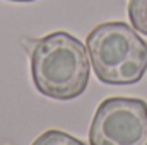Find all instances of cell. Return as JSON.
<instances>
[{
	"instance_id": "6da1fadb",
	"label": "cell",
	"mask_w": 147,
	"mask_h": 145,
	"mask_svg": "<svg viewBox=\"0 0 147 145\" xmlns=\"http://www.w3.org/2000/svg\"><path fill=\"white\" fill-rule=\"evenodd\" d=\"M29 51L33 82L43 96L70 101L86 91L91 62L87 48L75 36L57 31L34 39Z\"/></svg>"
},
{
	"instance_id": "7a4b0ae2",
	"label": "cell",
	"mask_w": 147,
	"mask_h": 145,
	"mask_svg": "<svg viewBox=\"0 0 147 145\" xmlns=\"http://www.w3.org/2000/svg\"><path fill=\"white\" fill-rule=\"evenodd\" d=\"M96 77L110 85H130L147 72V43L127 22L96 26L86 41Z\"/></svg>"
},
{
	"instance_id": "3957f363",
	"label": "cell",
	"mask_w": 147,
	"mask_h": 145,
	"mask_svg": "<svg viewBox=\"0 0 147 145\" xmlns=\"http://www.w3.org/2000/svg\"><path fill=\"white\" fill-rule=\"evenodd\" d=\"M89 145H147V103L108 97L94 113Z\"/></svg>"
},
{
	"instance_id": "277c9868",
	"label": "cell",
	"mask_w": 147,
	"mask_h": 145,
	"mask_svg": "<svg viewBox=\"0 0 147 145\" xmlns=\"http://www.w3.org/2000/svg\"><path fill=\"white\" fill-rule=\"evenodd\" d=\"M128 19L135 31L147 36V0H128Z\"/></svg>"
},
{
	"instance_id": "5b68a950",
	"label": "cell",
	"mask_w": 147,
	"mask_h": 145,
	"mask_svg": "<svg viewBox=\"0 0 147 145\" xmlns=\"http://www.w3.org/2000/svg\"><path fill=\"white\" fill-rule=\"evenodd\" d=\"M33 145H86L82 140L75 138L72 135L60 132V130H46L45 133H41Z\"/></svg>"
},
{
	"instance_id": "8992f818",
	"label": "cell",
	"mask_w": 147,
	"mask_h": 145,
	"mask_svg": "<svg viewBox=\"0 0 147 145\" xmlns=\"http://www.w3.org/2000/svg\"><path fill=\"white\" fill-rule=\"evenodd\" d=\"M10 2H34V0H10Z\"/></svg>"
}]
</instances>
